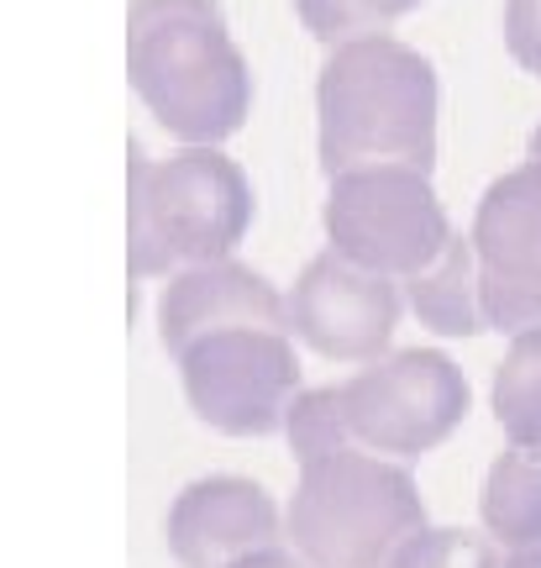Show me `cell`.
Listing matches in <instances>:
<instances>
[{"label": "cell", "mask_w": 541, "mask_h": 568, "mask_svg": "<svg viewBox=\"0 0 541 568\" xmlns=\"http://www.w3.org/2000/svg\"><path fill=\"white\" fill-rule=\"evenodd\" d=\"M126 84L180 148H221L253 116V63L221 0H132Z\"/></svg>", "instance_id": "obj_1"}, {"label": "cell", "mask_w": 541, "mask_h": 568, "mask_svg": "<svg viewBox=\"0 0 541 568\" xmlns=\"http://www.w3.org/2000/svg\"><path fill=\"white\" fill-rule=\"evenodd\" d=\"M441 80L437 63L395 32L326 48L316 74V159L326 180L363 163L437 169Z\"/></svg>", "instance_id": "obj_2"}, {"label": "cell", "mask_w": 541, "mask_h": 568, "mask_svg": "<svg viewBox=\"0 0 541 568\" xmlns=\"http://www.w3.org/2000/svg\"><path fill=\"white\" fill-rule=\"evenodd\" d=\"M258 216L253 180L221 148L184 142L169 159L126 153V274L169 280L184 264L232 258Z\"/></svg>", "instance_id": "obj_3"}, {"label": "cell", "mask_w": 541, "mask_h": 568, "mask_svg": "<svg viewBox=\"0 0 541 568\" xmlns=\"http://www.w3.org/2000/svg\"><path fill=\"white\" fill-rule=\"evenodd\" d=\"M426 500L400 458L341 447L300 464L284 506V542L310 568H389L395 552L426 531Z\"/></svg>", "instance_id": "obj_4"}, {"label": "cell", "mask_w": 541, "mask_h": 568, "mask_svg": "<svg viewBox=\"0 0 541 568\" xmlns=\"http://www.w3.org/2000/svg\"><path fill=\"white\" fill-rule=\"evenodd\" d=\"M321 226L341 258L389 280L421 274L452 243V222L437 184L426 169H410V163H363V169L331 174Z\"/></svg>", "instance_id": "obj_5"}, {"label": "cell", "mask_w": 541, "mask_h": 568, "mask_svg": "<svg viewBox=\"0 0 541 568\" xmlns=\"http://www.w3.org/2000/svg\"><path fill=\"white\" fill-rule=\"evenodd\" d=\"M341 395H347V422L358 447L400 458V464L437 453L473 406L468 374L441 347L384 353L374 364H363L353 379H341Z\"/></svg>", "instance_id": "obj_6"}, {"label": "cell", "mask_w": 541, "mask_h": 568, "mask_svg": "<svg viewBox=\"0 0 541 568\" xmlns=\"http://www.w3.org/2000/svg\"><path fill=\"white\" fill-rule=\"evenodd\" d=\"M180 385L190 410L221 437H274L284 432V410L300 395V353L289 332H216L184 347Z\"/></svg>", "instance_id": "obj_7"}, {"label": "cell", "mask_w": 541, "mask_h": 568, "mask_svg": "<svg viewBox=\"0 0 541 568\" xmlns=\"http://www.w3.org/2000/svg\"><path fill=\"white\" fill-rule=\"evenodd\" d=\"M405 280L341 258L337 247L316 253L289 284V337L331 364H374L400 332Z\"/></svg>", "instance_id": "obj_8"}, {"label": "cell", "mask_w": 541, "mask_h": 568, "mask_svg": "<svg viewBox=\"0 0 541 568\" xmlns=\"http://www.w3.org/2000/svg\"><path fill=\"white\" fill-rule=\"evenodd\" d=\"M468 237L479 247L489 332L541 326V163H516L483 190Z\"/></svg>", "instance_id": "obj_9"}, {"label": "cell", "mask_w": 541, "mask_h": 568, "mask_svg": "<svg viewBox=\"0 0 541 568\" xmlns=\"http://www.w3.org/2000/svg\"><path fill=\"white\" fill-rule=\"evenodd\" d=\"M268 542H284V510L242 474L190 479L163 510V548L180 568H232Z\"/></svg>", "instance_id": "obj_10"}, {"label": "cell", "mask_w": 541, "mask_h": 568, "mask_svg": "<svg viewBox=\"0 0 541 568\" xmlns=\"http://www.w3.org/2000/svg\"><path fill=\"white\" fill-rule=\"evenodd\" d=\"M242 326L289 332V290L237 258L184 264L180 274H169L159 295V343L169 358H180L201 337L242 332Z\"/></svg>", "instance_id": "obj_11"}, {"label": "cell", "mask_w": 541, "mask_h": 568, "mask_svg": "<svg viewBox=\"0 0 541 568\" xmlns=\"http://www.w3.org/2000/svg\"><path fill=\"white\" fill-rule=\"evenodd\" d=\"M405 305L437 337H483L489 316H483L479 247H473V237L452 232V243L441 247L437 264H426L421 274L405 280Z\"/></svg>", "instance_id": "obj_12"}, {"label": "cell", "mask_w": 541, "mask_h": 568, "mask_svg": "<svg viewBox=\"0 0 541 568\" xmlns=\"http://www.w3.org/2000/svg\"><path fill=\"white\" fill-rule=\"evenodd\" d=\"M479 521L504 552L541 548V447L504 443L483 474Z\"/></svg>", "instance_id": "obj_13"}, {"label": "cell", "mask_w": 541, "mask_h": 568, "mask_svg": "<svg viewBox=\"0 0 541 568\" xmlns=\"http://www.w3.org/2000/svg\"><path fill=\"white\" fill-rule=\"evenodd\" d=\"M489 406H494L504 443L541 447V326H525L510 337L504 358L494 364Z\"/></svg>", "instance_id": "obj_14"}, {"label": "cell", "mask_w": 541, "mask_h": 568, "mask_svg": "<svg viewBox=\"0 0 541 568\" xmlns=\"http://www.w3.org/2000/svg\"><path fill=\"white\" fill-rule=\"evenodd\" d=\"M284 443L295 453V464H316V458H331L341 447H358L341 385L300 389L289 400V410H284Z\"/></svg>", "instance_id": "obj_15"}, {"label": "cell", "mask_w": 541, "mask_h": 568, "mask_svg": "<svg viewBox=\"0 0 541 568\" xmlns=\"http://www.w3.org/2000/svg\"><path fill=\"white\" fill-rule=\"evenodd\" d=\"M500 542L468 527H426L416 531L389 568H500Z\"/></svg>", "instance_id": "obj_16"}, {"label": "cell", "mask_w": 541, "mask_h": 568, "mask_svg": "<svg viewBox=\"0 0 541 568\" xmlns=\"http://www.w3.org/2000/svg\"><path fill=\"white\" fill-rule=\"evenodd\" d=\"M289 6H295L305 32L316 42H326V48H341V42L363 38V32H379L353 0H289Z\"/></svg>", "instance_id": "obj_17"}, {"label": "cell", "mask_w": 541, "mask_h": 568, "mask_svg": "<svg viewBox=\"0 0 541 568\" xmlns=\"http://www.w3.org/2000/svg\"><path fill=\"white\" fill-rule=\"evenodd\" d=\"M500 32L504 53L521 63L531 80H541V0H504Z\"/></svg>", "instance_id": "obj_18"}, {"label": "cell", "mask_w": 541, "mask_h": 568, "mask_svg": "<svg viewBox=\"0 0 541 568\" xmlns=\"http://www.w3.org/2000/svg\"><path fill=\"white\" fill-rule=\"evenodd\" d=\"M363 17L374 21L379 32H389V21H400V17H410V11H421L426 0H353Z\"/></svg>", "instance_id": "obj_19"}, {"label": "cell", "mask_w": 541, "mask_h": 568, "mask_svg": "<svg viewBox=\"0 0 541 568\" xmlns=\"http://www.w3.org/2000/svg\"><path fill=\"white\" fill-rule=\"evenodd\" d=\"M232 568H310V564H305V558L289 548V542H268V548H258V552H247V558H237Z\"/></svg>", "instance_id": "obj_20"}, {"label": "cell", "mask_w": 541, "mask_h": 568, "mask_svg": "<svg viewBox=\"0 0 541 568\" xmlns=\"http://www.w3.org/2000/svg\"><path fill=\"white\" fill-rule=\"evenodd\" d=\"M500 568H541V548H521V552H504Z\"/></svg>", "instance_id": "obj_21"}, {"label": "cell", "mask_w": 541, "mask_h": 568, "mask_svg": "<svg viewBox=\"0 0 541 568\" xmlns=\"http://www.w3.org/2000/svg\"><path fill=\"white\" fill-rule=\"evenodd\" d=\"M525 159H531V163H541V122L531 126V138H525Z\"/></svg>", "instance_id": "obj_22"}]
</instances>
